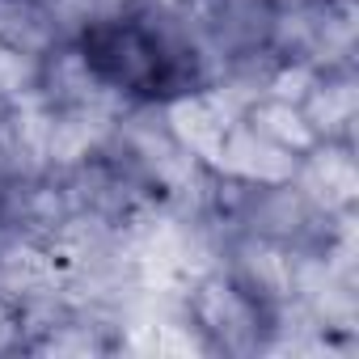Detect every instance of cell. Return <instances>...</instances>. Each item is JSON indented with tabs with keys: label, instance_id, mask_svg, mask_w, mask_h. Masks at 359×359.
<instances>
[{
	"label": "cell",
	"instance_id": "obj_1",
	"mask_svg": "<svg viewBox=\"0 0 359 359\" xmlns=\"http://www.w3.org/2000/svg\"><path fill=\"white\" fill-rule=\"evenodd\" d=\"M81 60L97 85L127 89L140 97H156L161 89H173L177 72H182L165 39L131 18L89 26L81 39Z\"/></svg>",
	"mask_w": 359,
	"mask_h": 359
},
{
	"label": "cell",
	"instance_id": "obj_2",
	"mask_svg": "<svg viewBox=\"0 0 359 359\" xmlns=\"http://www.w3.org/2000/svg\"><path fill=\"white\" fill-rule=\"evenodd\" d=\"M0 47L18 55H47L55 47V13L43 0H0Z\"/></svg>",
	"mask_w": 359,
	"mask_h": 359
}]
</instances>
